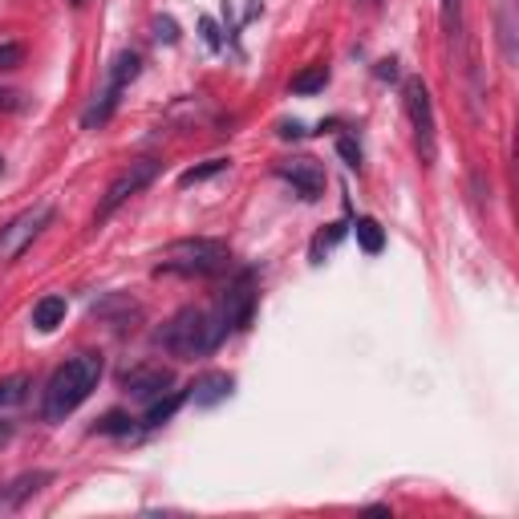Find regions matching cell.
I'll return each instance as SVG.
<instances>
[{
  "mask_svg": "<svg viewBox=\"0 0 519 519\" xmlns=\"http://www.w3.org/2000/svg\"><path fill=\"white\" fill-rule=\"evenodd\" d=\"M325 86H329V69L325 65H313V69H305V73H296V78H292V94H317Z\"/></svg>",
  "mask_w": 519,
  "mask_h": 519,
  "instance_id": "14",
  "label": "cell"
},
{
  "mask_svg": "<svg viewBox=\"0 0 519 519\" xmlns=\"http://www.w3.org/2000/svg\"><path fill=\"white\" fill-rule=\"evenodd\" d=\"M301 134H305L301 122H280V138H301Z\"/></svg>",
  "mask_w": 519,
  "mask_h": 519,
  "instance_id": "26",
  "label": "cell"
},
{
  "mask_svg": "<svg viewBox=\"0 0 519 519\" xmlns=\"http://www.w3.org/2000/svg\"><path fill=\"white\" fill-rule=\"evenodd\" d=\"M402 102H406V114H410V126H414L418 159H422V167H434V159H438V126H434V102H430L426 82L422 78H406Z\"/></svg>",
  "mask_w": 519,
  "mask_h": 519,
  "instance_id": "4",
  "label": "cell"
},
{
  "mask_svg": "<svg viewBox=\"0 0 519 519\" xmlns=\"http://www.w3.org/2000/svg\"><path fill=\"white\" fill-rule=\"evenodd\" d=\"M183 402H187V394H167V398H155V402H151V410H146V426H163V422H171V414H175Z\"/></svg>",
  "mask_w": 519,
  "mask_h": 519,
  "instance_id": "15",
  "label": "cell"
},
{
  "mask_svg": "<svg viewBox=\"0 0 519 519\" xmlns=\"http://www.w3.org/2000/svg\"><path fill=\"white\" fill-rule=\"evenodd\" d=\"M378 78H398V61H382L378 65Z\"/></svg>",
  "mask_w": 519,
  "mask_h": 519,
  "instance_id": "27",
  "label": "cell"
},
{
  "mask_svg": "<svg viewBox=\"0 0 519 519\" xmlns=\"http://www.w3.org/2000/svg\"><path fill=\"white\" fill-rule=\"evenodd\" d=\"M357 5H361V9H374V5H382V0H357Z\"/></svg>",
  "mask_w": 519,
  "mask_h": 519,
  "instance_id": "30",
  "label": "cell"
},
{
  "mask_svg": "<svg viewBox=\"0 0 519 519\" xmlns=\"http://www.w3.org/2000/svg\"><path fill=\"white\" fill-rule=\"evenodd\" d=\"M203 33H207V41H211V45H219V33H215V25H211V21H203Z\"/></svg>",
  "mask_w": 519,
  "mask_h": 519,
  "instance_id": "29",
  "label": "cell"
},
{
  "mask_svg": "<svg viewBox=\"0 0 519 519\" xmlns=\"http://www.w3.org/2000/svg\"><path fill=\"white\" fill-rule=\"evenodd\" d=\"M276 175H280V179H288V183H292V191L301 195V199H309V203L325 195V167H321L317 159H309V155L276 163Z\"/></svg>",
  "mask_w": 519,
  "mask_h": 519,
  "instance_id": "8",
  "label": "cell"
},
{
  "mask_svg": "<svg viewBox=\"0 0 519 519\" xmlns=\"http://www.w3.org/2000/svg\"><path fill=\"white\" fill-rule=\"evenodd\" d=\"M337 151H341V159H345L349 167H361V146H357L353 138H341V142H337Z\"/></svg>",
  "mask_w": 519,
  "mask_h": 519,
  "instance_id": "24",
  "label": "cell"
},
{
  "mask_svg": "<svg viewBox=\"0 0 519 519\" xmlns=\"http://www.w3.org/2000/svg\"><path fill=\"white\" fill-rule=\"evenodd\" d=\"M442 9V29H447V37H459L463 33V0H438Z\"/></svg>",
  "mask_w": 519,
  "mask_h": 519,
  "instance_id": "17",
  "label": "cell"
},
{
  "mask_svg": "<svg viewBox=\"0 0 519 519\" xmlns=\"http://www.w3.org/2000/svg\"><path fill=\"white\" fill-rule=\"evenodd\" d=\"M155 37L167 41V45H175V41H179V25H175L171 17H155Z\"/></svg>",
  "mask_w": 519,
  "mask_h": 519,
  "instance_id": "23",
  "label": "cell"
},
{
  "mask_svg": "<svg viewBox=\"0 0 519 519\" xmlns=\"http://www.w3.org/2000/svg\"><path fill=\"white\" fill-rule=\"evenodd\" d=\"M73 5H86V0H73Z\"/></svg>",
  "mask_w": 519,
  "mask_h": 519,
  "instance_id": "32",
  "label": "cell"
},
{
  "mask_svg": "<svg viewBox=\"0 0 519 519\" xmlns=\"http://www.w3.org/2000/svg\"><path fill=\"white\" fill-rule=\"evenodd\" d=\"M53 219V207L49 203H37V207H25L21 215H13L5 228H0V264H13Z\"/></svg>",
  "mask_w": 519,
  "mask_h": 519,
  "instance_id": "5",
  "label": "cell"
},
{
  "mask_svg": "<svg viewBox=\"0 0 519 519\" xmlns=\"http://www.w3.org/2000/svg\"><path fill=\"white\" fill-rule=\"evenodd\" d=\"M102 382V357L98 353H78V357H69L57 374L49 378L45 386V406L41 414L49 422H65L73 410H78Z\"/></svg>",
  "mask_w": 519,
  "mask_h": 519,
  "instance_id": "1",
  "label": "cell"
},
{
  "mask_svg": "<svg viewBox=\"0 0 519 519\" xmlns=\"http://www.w3.org/2000/svg\"><path fill=\"white\" fill-rule=\"evenodd\" d=\"M21 61H25V49H21V45H13V41L0 45V69H17Z\"/></svg>",
  "mask_w": 519,
  "mask_h": 519,
  "instance_id": "22",
  "label": "cell"
},
{
  "mask_svg": "<svg viewBox=\"0 0 519 519\" xmlns=\"http://www.w3.org/2000/svg\"><path fill=\"white\" fill-rule=\"evenodd\" d=\"M61 321H65V296H41V301L33 305V325L41 333H53Z\"/></svg>",
  "mask_w": 519,
  "mask_h": 519,
  "instance_id": "12",
  "label": "cell"
},
{
  "mask_svg": "<svg viewBox=\"0 0 519 519\" xmlns=\"http://www.w3.org/2000/svg\"><path fill=\"white\" fill-rule=\"evenodd\" d=\"M232 390H236V378L232 374H219V369H215V374H203L195 386H191V402L199 406V410H207V406H219V402H228L232 398Z\"/></svg>",
  "mask_w": 519,
  "mask_h": 519,
  "instance_id": "10",
  "label": "cell"
},
{
  "mask_svg": "<svg viewBox=\"0 0 519 519\" xmlns=\"http://www.w3.org/2000/svg\"><path fill=\"white\" fill-rule=\"evenodd\" d=\"M29 378L25 374H13V378H0V406H21L29 398Z\"/></svg>",
  "mask_w": 519,
  "mask_h": 519,
  "instance_id": "16",
  "label": "cell"
},
{
  "mask_svg": "<svg viewBox=\"0 0 519 519\" xmlns=\"http://www.w3.org/2000/svg\"><path fill=\"white\" fill-rule=\"evenodd\" d=\"M171 382H175L171 369H163V365H134V369H126V374H122V390L130 398H138V402L163 398L171 390Z\"/></svg>",
  "mask_w": 519,
  "mask_h": 519,
  "instance_id": "9",
  "label": "cell"
},
{
  "mask_svg": "<svg viewBox=\"0 0 519 519\" xmlns=\"http://www.w3.org/2000/svg\"><path fill=\"white\" fill-rule=\"evenodd\" d=\"M0 175H5V159H0Z\"/></svg>",
  "mask_w": 519,
  "mask_h": 519,
  "instance_id": "31",
  "label": "cell"
},
{
  "mask_svg": "<svg viewBox=\"0 0 519 519\" xmlns=\"http://www.w3.org/2000/svg\"><path fill=\"white\" fill-rule=\"evenodd\" d=\"M122 90H126L122 82L106 78V90H102V94L90 102V110L82 114V126H86V130H94V126H102V122H110V114L118 110V94H122Z\"/></svg>",
  "mask_w": 519,
  "mask_h": 519,
  "instance_id": "11",
  "label": "cell"
},
{
  "mask_svg": "<svg viewBox=\"0 0 519 519\" xmlns=\"http://www.w3.org/2000/svg\"><path fill=\"white\" fill-rule=\"evenodd\" d=\"M341 236H345V224H329V232H321V236L313 240V252H309V256H313V264H321V260L337 248V240H341Z\"/></svg>",
  "mask_w": 519,
  "mask_h": 519,
  "instance_id": "18",
  "label": "cell"
},
{
  "mask_svg": "<svg viewBox=\"0 0 519 519\" xmlns=\"http://www.w3.org/2000/svg\"><path fill=\"white\" fill-rule=\"evenodd\" d=\"M155 175H159V159H138V163L122 167V171L110 179V187H106V195H102V203H98V219L114 215L126 199H134L142 187H151Z\"/></svg>",
  "mask_w": 519,
  "mask_h": 519,
  "instance_id": "6",
  "label": "cell"
},
{
  "mask_svg": "<svg viewBox=\"0 0 519 519\" xmlns=\"http://www.w3.org/2000/svg\"><path fill=\"white\" fill-rule=\"evenodd\" d=\"M94 430H98V434H118V438H122V434H134V418L122 414V410H110Z\"/></svg>",
  "mask_w": 519,
  "mask_h": 519,
  "instance_id": "20",
  "label": "cell"
},
{
  "mask_svg": "<svg viewBox=\"0 0 519 519\" xmlns=\"http://www.w3.org/2000/svg\"><path fill=\"white\" fill-rule=\"evenodd\" d=\"M232 264V248L224 240H207V236H195V240H175L159 252V264L155 272H171V276H219Z\"/></svg>",
  "mask_w": 519,
  "mask_h": 519,
  "instance_id": "3",
  "label": "cell"
},
{
  "mask_svg": "<svg viewBox=\"0 0 519 519\" xmlns=\"http://www.w3.org/2000/svg\"><path fill=\"white\" fill-rule=\"evenodd\" d=\"M224 337H228L224 321H219L215 313H207V309H195V305L179 309V313L159 329V345H163L171 357H179V361H195V357L215 353Z\"/></svg>",
  "mask_w": 519,
  "mask_h": 519,
  "instance_id": "2",
  "label": "cell"
},
{
  "mask_svg": "<svg viewBox=\"0 0 519 519\" xmlns=\"http://www.w3.org/2000/svg\"><path fill=\"white\" fill-rule=\"evenodd\" d=\"M499 29H503V33H499V37H503V57H507V61H515V33H511L515 25H511V0H503V17H499Z\"/></svg>",
  "mask_w": 519,
  "mask_h": 519,
  "instance_id": "21",
  "label": "cell"
},
{
  "mask_svg": "<svg viewBox=\"0 0 519 519\" xmlns=\"http://www.w3.org/2000/svg\"><path fill=\"white\" fill-rule=\"evenodd\" d=\"M353 232H357V244L369 252V256H378L382 248H386V232H382V224L378 219H369V215H361L357 224H353Z\"/></svg>",
  "mask_w": 519,
  "mask_h": 519,
  "instance_id": "13",
  "label": "cell"
},
{
  "mask_svg": "<svg viewBox=\"0 0 519 519\" xmlns=\"http://www.w3.org/2000/svg\"><path fill=\"white\" fill-rule=\"evenodd\" d=\"M219 171H228V159H211V163H203V167L183 171V175H179V187H195V183H203V179H211V175H219Z\"/></svg>",
  "mask_w": 519,
  "mask_h": 519,
  "instance_id": "19",
  "label": "cell"
},
{
  "mask_svg": "<svg viewBox=\"0 0 519 519\" xmlns=\"http://www.w3.org/2000/svg\"><path fill=\"white\" fill-rule=\"evenodd\" d=\"M252 313H256V276H252V272H240V276L224 288V296H219L215 317L224 321L228 333H240V329L252 325Z\"/></svg>",
  "mask_w": 519,
  "mask_h": 519,
  "instance_id": "7",
  "label": "cell"
},
{
  "mask_svg": "<svg viewBox=\"0 0 519 519\" xmlns=\"http://www.w3.org/2000/svg\"><path fill=\"white\" fill-rule=\"evenodd\" d=\"M25 106V98L17 94V90H5L0 86V114H9V110H21Z\"/></svg>",
  "mask_w": 519,
  "mask_h": 519,
  "instance_id": "25",
  "label": "cell"
},
{
  "mask_svg": "<svg viewBox=\"0 0 519 519\" xmlns=\"http://www.w3.org/2000/svg\"><path fill=\"white\" fill-rule=\"evenodd\" d=\"M9 438H13V422H0V451L9 447Z\"/></svg>",
  "mask_w": 519,
  "mask_h": 519,
  "instance_id": "28",
  "label": "cell"
}]
</instances>
